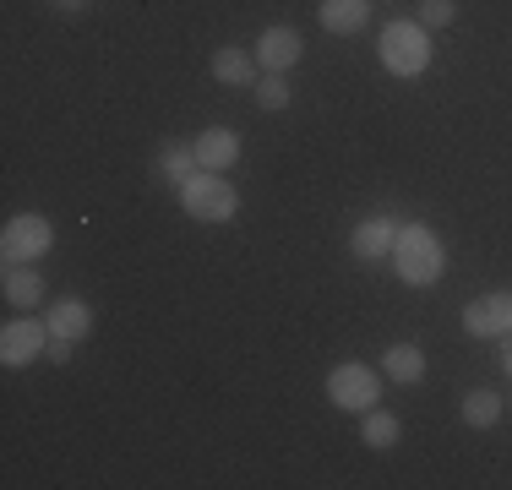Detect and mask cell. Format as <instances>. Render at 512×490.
I'll return each instance as SVG.
<instances>
[{"label":"cell","instance_id":"21","mask_svg":"<svg viewBox=\"0 0 512 490\" xmlns=\"http://www.w3.org/2000/svg\"><path fill=\"white\" fill-rule=\"evenodd\" d=\"M71 354H77V338H50L44 360H50V365H71Z\"/></svg>","mask_w":512,"mask_h":490},{"label":"cell","instance_id":"4","mask_svg":"<svg viewBox=\"0 0 512 490\" xmlns=\"http://www.w3.org/2000/svg\"><path fill=\"white\" fill-rule=\"evenodd\" d=\"M55 251V224L44 213H17L0 229V262H44Z\"/></svg>","mask_w":512,"mask_h":490},{"label":"cell","instance_id":"7","mask_svg":"<svg viewBox=\"0 0 512 490\" xmlns=\"http://www.w3.org/2000/svg\"><path fill=\"white\" fill-rule=\"evenodd\" d=\"M463 333L469 338H507L512 333V289H491L463 305Z\"/></svg>","mask_w":512,"mask_h":490},{"label":"cell","instance_id":"6","mask_svg":"<svg viewBox=\"0 0 512 490\" xmlns=\"http://www.w3.org/2000/svg\"><path fill=\"white\" fill-rule=\"evenodd\" d=\"M327 398L338 403V409H376V398H382V376H376V365H360V360H344L327 371Z\"/></svg>","mask_w":512,"mask_h":490},{"label":"cell","instance_id":"8","mask_svg":"<svg viewBox=\"0 0 512 490\" xmlns=\"http://www.w3.org/2000/svg\"><path fill=\"white\" fill-rule=\"evenodd\" d=\"M251 55H256V66L262 71H289V66H300V55H306V39H300L295 28H262L256 33V44H251Z\"/></svg>","mask_w":512,"mask_h":490},{"label":"cell","instance_id":"16","mask_svg":"<svg viewBox=\"0 0 512 490\" xmlns=\"http://www.w3.org/2000/svg\"><path fill=\"white\" fill-rule=\"evenodd\" d=\"M153 169L169 180V186H186L202 164H197V147H191V142H164V147H158V158H153Z\"/></svg>","mask_w":512,"mask_h":490},{"label":"cell","instance_id":"1","mask_svg":"<svg viewBox=\"0 0 512 490\" xmlns=\"http://www.w3.org/2000/svg\"><path fill=\"white\" fill-rule=\"evenodd\" d=\"M393 273L404 278L409 289H425V284H442L447 273V245L431 224H398V240H393Z\"/></svg>","mask_w":512,"mask_h":490},{"label":"cell","instance_id":"23","mask_svg":"<svg viewBox=\"0 0 512 490\" xmlns=\"http://www.w3.org/2000/svg\"><path fill=\"white\" fill-rule=\"evenodd\" d=\"M60 11H88V0H55Z\"/></svg>","mask_w":512,"mask_h":490},{"label":"cell","instance_id":"24","mask_svg":"<svg viewBox=\"0 0 512 490\" xmlns=\"http://www.w3.org/2000/svg\"><path fill=\"white\" fill-rule=\"evenodd\" d=\"M507 403H512V398H507Z\"/></svg>","mask_w":512,"mask_h":490},{"label":"cell","instance_id":"3","mask_svg":"<svg viewBox=\"0 0 512 490\" xmlns=\"http://www.w3.org/2000/svg\"><path fill=\"white\" fill-rule=\"evenodd\" d=\"M382 66L393 71V77H420L425 66H431V28H420V22H387L382 28Z\"/></svg>","mask_w":512,"mask_h":490},{"label":"cell","instance_id":"13","mask_svg":"<svg viewBox=\"0 0 512 490\" xmlns=\"http://www.w3.org/2000/svg\"><path fill=\"white\" fill-rule=\"evenodd\" d=\"M213 77L224 82V88H251V82L262 77V66H256V55H251V49L224 44V49L213 55Z\"/></svg>","mask_w":512,"mask_h":490},{"label":"cell","instance_id":"14","mask_svg":"<svg viewBox=\"0 0 512 490\" xmlns=\"http://www.w3.org/2000/svg\"><path fill=\"white\" fill-rule=\"evenodd\" d=\"M382 376L398 387H414L425 376V349L420 343H393V349H382Z\"/></svg>","mask_w":512,"mask_h":490},{"label":"cell","instance_id":"15","mask_svg":"<svg viewBox=\"0 0 512 490\" xmlns=\"http://www.w3.org/2000/svg\"><path fill=\"white\" fill-rule=\"evenodd\" d=\"M316 17H322V28L327 33H360L365 22H371V0H322L316 6Z\"/></svg>","mask_w":512,"mask_h":490},{"label":"cell","instance_id":"5","mask_svg":"<svg viewBox=\"0 0 512 490\" xmlns=\"http://www.w3.org/2000/svg\"><path fill=\"white\" fill-rule=\"evenodd\" d=\"M44 349H50V322H44L39 311H17L6 327H0V360H6L11 371L44 360Z\"/></svg>","mask_w":512,"mask_h":490},{"label":"cell","instance_id":"18","mask_svg":"<svg viewBox=\"0 0 512 490\" xmlns=\"http://www.w3.org/2000/svg\"><path fill=\"white\" fill-rule=\"evenodd\" d=\"M251 98H256V109L278 115V109H289V104H295V88H289V77H284V71H262V77L251 82Z\"/></svg>","mask_w":512,"mask_h":490},{"label":"cell","instance_id":"17","mask_svg":"<svg viewBox=\"0 0 512 490\" xmlns=\"http://www.w3.org/2000/svg\"><path fill=\"white\" fill-rule=\"evenodd\" d=\"M502 409H507V398H502V392H491V387L463 392V425H469V431H491V425L502 420Z\"/></svg>","mask_w":512,"mask_h":490},{"label":"cell","instance_id":"12","mask_svg":"<svg viewBox=\"0 0 512 490\" xmlns=\"http://www.w3.org/2000/svg\"><path fill=\"white\" fill-rule=\"evenodd\" d=\"M393 240H398L393 218H365V224H355V235H349V251L360 262H382V256H393Z\"/></svg>","mask_w":512,"mask_h":490},{"label":"cell","instance_id":"19","mask_svg":"<svg viewBox=\"0 0 512 490\" xmlns=\"http://www.w3.org/2000/svg\"><path fill=\"white\" fill-rule=\"evenodd\" d=\"M365 447H376V452H387V447H398V436H404V425H398V414H387V409H365Z\"/></svg>","mask_w":512,"mask_h":490},{"label":"cell","instance_id":"22","mask_svg":"<svg viewBox=\"0 0 512 490\" xmlns=\"http://www.w3.org/2000/svg\"><path fill=\"white\" fill-rule=\"evenodd\" d=\"M502 371H507V376H512V333H507V338H502Z\"/></svg>","mask_w":512,"mask_h":490},{"label":"cell","instance_id":"20","mask_svg":"<svg viewBox=\"0 0 512 490\" xmlns=\"http://www.w3.org/2000/svg\"><path fill=\"white\" fill-rule=\"evenodd\" d=\"M458 0H420V28H453Z\"/></svg>","mask_w":512,"mask_h":490},{"label":"cell","instance_id":"10","mask_svg":"<svg viewBox=\"0 0 512 490\" xmlns=\"http://www.w3.org/2000/svg\"><path fill=\"white\" fill-rule=\"evenodd\" d=\"M191 147H197V164L213 169V175H224V169L240 164V137H235L229 126H207Z\"/></svg>","mask_w":512,"mask_h":490},{"label":"cell","instance_id":"2","mask_svg":"<svg viewBox=\"0 0 512 490\" xmlns=\"http://www.w3.org/2000/svg\"><path fill=\"white\" fill-rule=\"evenodd\" d=\"M180 207H186V218H197V224H229V218L240 213V191L229 186L224 175H213V169H197V175L180 186Z\"/></svg>","mask_w":512,"mask_h":490},{"label":"cell","instance_id":"9","mask_svg":"<svg viewBox=\"0 0 512 490\" xmlns=\"http://www.w3.org/2000/svg\"><path fill=\"white\" fill-rule=\"evenodd\" d=\"M44 322H50V338H88L93 333V305L82 294H66V300L44 305Z\"/></svg>","mask_w":512,"mask_h":490},{"label":"cell","instance_id":"11","mask_svg":"<svg viewBox=\"0 0 512 490\" xmlns=\"http://www.w3.org/2000/svg\"><path fill=\"white\" fill-rule=\"evenodd\" d=\"M0 289H6V305H17V311H33V305H44V273L33 262H6V278H0Z\"/></svg>","mask_w":512,"mask_h":490}]
</instances>
